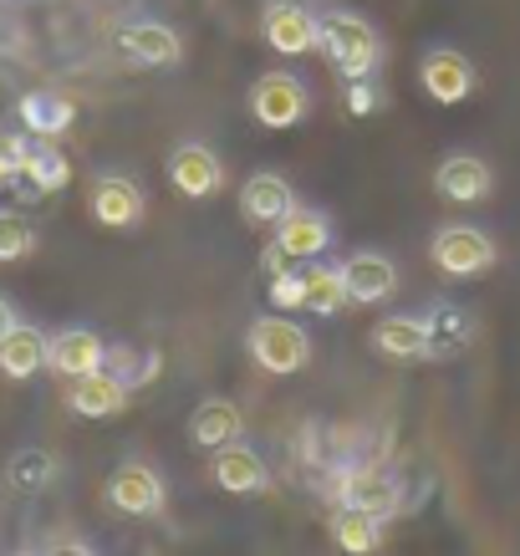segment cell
<instances>
[{"label":"cell","mask_w":520,"mask_h":556,"mask_svg":"<svg viewBox=\"0 0 520 556\" xmlns=\"http://www.w3.org/2000/svg\"><path fill=\"white\" fill-rule=\"evenodd\" d=\"M342 108H347L353 118H368V113H378V108H383V92L372 87V77H353V83H347V92H342Z\"/></svg>","instance_id":"cell-31"},{"label":"cell","mask_w":520,"mask_h":556,"mask_svg":"<svg viewBox=\"0 0 520 556\" xmlns=\"http://www.w3.org/2000/svg\"><path fill=\"white\" fill-rule=\"evenodd\" d=\"M118 51L128 62H138V67H179L185 62V41L164 21H123Z\"/></svg>","instance_id":"cell-11"},{"label":"cell","mask_w":520,"mask_h":556,"mask_svg":"<svg viewBox=\"0 0 520 556\" xmlns=\"http://www.w3.org/2000/svg\"><path fill=\"white\" fill-rule=\"evenodd\" d=\"M261 266H266V276H276V270H286V266H291V255H286L281 245H276V240H270V245H266V255H261Z\"/></svg>","instance_id":"cell-33"},{"label":"cell","mask_w":520,"mask_h":556,"mask_svg":"<svg viewBox=\"0 0 520 556\" xmlns=\"http://www.w3.org/2000/svg\"><path fill=\"white\" fill-rule=\"evenodd\" d=\"M245 353H251L266 372H276V378H291V372L306 368V357H312V338H306L302 321L261 317V321H251V332H245Z\"/></svg>","instance_id":"cell-2"},{"label":"cell","mask_w":520,"mask_h":556,"mask_svg":"<svg viewBox=\"0 0 520 556\" xmlns=\"http://www.w3.org/2000/svg\"><path fill=\"white\" fill-rule=\"evenodd\" d=\"M245 419H240L236 404H225V399H210V404L194 408V419H189V439H194V450H225V444H236Z\"/></svg>","instance_id":"cell-23"},{"label":"cell","mask_w":520,"mask_h":556,"mask_svg":"<svg viewBox=\"0 0 520 556\" xmlns=\"http://www.w3.org/2000/svg\"><path fill=\"white\" fill-rule=\"evenodd\" d=\"M332 541L342 546V552L368 556V552H378V546H383V521H378V516H368V510L337 506V516H332Z\"/></svg>","instance_id":"cell-25"},{"label":"cell","mask_w":520,"mask_h":556,"mask_svg":"<svg viewBox=\"0 0 520 556\" xmlns=\"http://www.w3.org/2000/svg\"><path fill=\"white\" fill-rule=\"evenodd\" d=\"M72 179V159L51 138H36L31 149H26V159H21V169L11 185H21L26 194H56V189Z\"/></svg>","instance_id":"cell-20"},{"label":"cell","mask_w":520,"mask_h":556,"mask_svg":"<svg viewBox=\"0 0 520 556\" xmlns=\"http://www.w3.org/2000/svg\"><path fill=\"white\" fill-rule=\"evenodd\" d=\"M47 332L41 327H26V321H16L5 338H0V372L5 378H16V383H26V378H36V372L47 368Z\"/></svg>","instance_id":"cell-22"},{"label":"cell","mask_w":520,"mask_h":556,"mask_svg":"<svg viewBox=\"0 0 520 556\" xmlns=\"http://www.w3.org/2000/svg\"><path fill=\"white\" fill-rule=\"evenodd\" d=\"M419 83H423V92H429L439 108H454V102L474 98V87H480V72H474V62L465 56V51L434 47V51H423Z\"/></svg>","instance_id":"cell-7"},{"label":"cell","mask_w":520,"mask_h":556,"mask_svg":"<svg viewBox=\"0 0 520 556\" xmlns=\"http://www.w3.org/2000/svg\"><path fill=\"white\" fill-rule=\"evenodd\" d=\"M342 276H347V291H353L357 306H378L398 291V266L378 251H357L342 261Z\"/></svg>","instance_id":"cell-17"},{"label":"cell","mask_w":520,"mask_h":556,"mask_svg":"<svg viewBox=\"0 0 520 556\" xmlns=\"http://www.w3.org/2000/svg\"><path fill=\"white\" fill-rule=\"evenodd\" d=\"M306 87L291 77V72H266L261 83L251 87V118L261 123V128H276V134H286V128H296V123L306 118Z\"/></svg>","instance_id":"cell-6"},{"label":"cell","mask_w":520,"mask_h":556,"mask_svg":"<svg viewBox=\"0 0 520 556\" xmlns=\"http://www.w3.org/2000/svg\"><path fill=\"white\" fill-rule=\"evenodd\" d=\"M276 245H281L291 261H317V255L332 245V219L321 215V210L296 204L286 219H276Z\"/></svg>","instance_id":"cell-16"},{"label":"cell","mask_w":520,"mask_h":556,"mask_svg":"<svg viewBox=\"0 0 520 556\" xmlns=\"http://www.w3.org/2000/svg\"><path fill=\"white\" fill-rule=\"evenodd\" d=\"M41 552H92V541H83V536H51V541H41Z\"/></svg>","instance_id":"cell-32"},{"label":"cell","mask_w":520,"mask_h":556,"mask_svg":"<svg viewBox=\"0 0 520 556\" xmlns=\"http://www.w3.org/2000/svg\"><path fill=\"white\" fill-rule=\"evenodd\" d=\"M261 36L281 56H306V51H317V16L302 0H270L261 11Z\"/></svg>","instance_id":"cell-9"},{"label":"cell","mask_w":520,"mask_h":556,"mask_svg":"<svg viewBox=\"0 0 520 556\" xmlns=\"http://www.w3.org/2000/svg\"><path fill=\"white\" fill-rule=\"evenodd\" d=\"M429 255H434V266L444 270V276L470 281V276H485L500 251H495V240H490L480 225H444L434 236V245H429Z\"/></svg>","instance_id":"cell-3"},{"label":"cell","mask_w":520,"mask_h":556,"mask_svg":"<svg viewBox=\"0 0 520 556\" xmlns=\"http://www.w3.org/2000/svg\"><path fill=\"white\" fill-rule=\"evenodd\" d=\"M474 342V317L459 306H434L429 312V357H454Z\"/></svg>","instance_id":"cell-24"},{"label":"cell","mask_w":520,"mask_h":556,"mask_svg":"<svg viewBox=\"0 0 520 556\" xmlns=\"http://www.w3.org/2000/svg\"><path fill=\"white\" fill-rule=\"evenodd\" d=\"M51 480H56V455H51V450H21V455H11V465H5V485L21 490V495H36V490H47Z\"/></svg>","instance_id":"cell-27"},{"label":"cell","mask_w":520,"mask_h":556,"mask_svg":"<svg viewBox=\"0 0 520 556\" xmlns=\"http://www.w3.org/2000/svg\"><path fill=\"white\" fill-rule=\"evenodd\" d=\"M16 118L31 138H62L77 123V102L62 98V92H26L16 102Z\"/></svg>","instance_id":"cell-21"},{"label":"cell","mask_w":520,"mask_h":556,"mask_svg":"<svg viewBox=\"0 0 520 556\" xmlns=\"http://www.w3.org/2000/svg\"><path fill=\"white\" fill-rule=\"evenodd\" d=\"M128 393H134V388L123 383L113 368L67 378V408L77 414V419H113V414L128 408Z\"/></svg>","instance_id":"cell-12"},{"label":"cell","mask_w":520,"mask_h":556,"mask_svg":"<svg viewBox=\"0 0 520 556\" xmlns=\"http://www.w3.org/2000/svg\"><path fill=\"white\" fill-rule=\"evenodd\" d=\"M215 485L219 490H230V495H261V490L270 485V470H266V459L255 455L251 444H225V450H215Z\"/></svg>","instance_id":"cell-18"},{"label":"cell","mask_w":520,"mask_h":556,"mask_svg":"<svg viewBox=\"0 0 520 556\" xmlns=\"http://www.w3.org/2000/svg\"><path fill=\"white\" fill-rule=\"evenodd\" d=\"M434 189L449 204H480V200H490L495 174H490V164L480 153H449V159L434 169Z\"/></svg>","instance_id":"cell-14"},{"label":"cell","mask_w":520,"mask_h":556,"mask_svg":"<svg viewBox=\"0 0 520 556\" xmlns=\"http://www.w3.org/2000/svg\"><path fill=\"white\" fill-rule=\"evenodd\" d=\"M168 501L164 480H158V470L153 465H138V459H128V465H118L113 470V480H107V506L118 510V516H134V521H143V516H158Z\"/></svg>","instance_id":"cell-8"},{"label":"cell","mask_w":520,"mask_h":556,"mask_svg":"<svg viewBox=\"0 0 520 556\" xmlns=\"http://www.w3.org/2000/svg\"><path fill=\"white\" fill-rule=\"evenodd\" d=\"M332 501L337 506L368 510V516L388 521V516H398L403 490H398V480H393L388 470H378V465H353V470H342L332 480Z\"/></svg>","instance_id":"cell-4"},{"label":"cell","mask_w":520,"mask_h":556,"mask_svg":"<svg viewBox=\"0 0 520 556\" xmlns=\"http://www.w3.org/2000/svg\"><path fill=\"white\" fill-rule=\"evenodd\" d=\"M291 210H296V189L286 185L276 169H261L240 185V215L251 219V225H276Z\"/></svg>","instance_id":"cell-15"},{"label":"cell","mask_w":520,"mask_h":556,"mask_svg":"<svg viewBox=\"0 0 520 556\" xmlns=\"http://www.w3.org/2000/svg\"><path fill=\"white\" fill-rule=\"evenodd\" d=\"M353 302V291H347V276H342V266H312L306 270V306L317 312V317H337L342 306Z\"/></svg>","instance_id":"cell-26"},{"label":"cell","mask_w":520,"mask_h":556,"mask_svg":"<svg viewBox=\"0 0 520 556\" xmlns=\"http://www.w3.org/2000/svg\"><path fill=\"white\" fill-rule=\"evenodd\" d=\"M372 353L388 363H423L429 357V317H383L372 327Z\"/></svg>","instance_id":"cell-19"},{"label":"cell","mask_w":520,"mask_h":556,"mask_svg":"<svg viewBox=\"0 0 520 556\" xmlns=\"http://www.w3.org/2000/svg\"><path fill=\"white\" fill-rule=\"evenodd\" d=\"M107 363H113V372H118L128 388L153 383V378H158V368H164V363H158V353H134V348H107ZM107 363H102V368H107Z\"/></svg>","instance_id":"cell-29"},{"label":"cell","mask_w":520,"mask_h":556,"mask_svg":"<svg viewBox=\"0 0 520 556\" xmlns=\"http://www.w3.org/2000/svg\"><path fill=\"white\" fill-rule=\"evenodd\" d=\"M270 306L276 312H302L306 306V270H276L270 276Z\"/></svg>","instance_id":"cell-30"},{"label":"cell","mask_w":520,"mask_h":556,"mask_svg":"<svg viewBox=\"0 0 520 556\" xmlns=\"http://www.w3.org/2000/svg\"><path fill=\"white\" fill-rule=\"evenodd\" d=\"M87 204H92V219H98L102 230H134L138 219H143V210H149L138 179H128V174H98Z\"/></svg>","instance_id":"cell-10"},{"label":"cell","mask_w":520,"mask_h":556,"mask_svg":"<svg viewBox=\"0 0 520 556\" xmlns=\"http://www.w3.org/2000/svg\"><path fill=\"white\" fill-rule=\"evenodd\" d=\"M16 306H11V302H5V296H0V338H5V332H11V327H16Z\"/></svg>","instance_id":"cell-35"},{"label":"cell","mask_w":520,"mask_h":556,"mask_svg":"<svg viewBox=\"0 0 520 556\" xmlns=\"http://www.w3.org/2000/svg\"><path fill=\"white\" fill-rule=\"evenodd\" d=\"M317 51L332 62L347 83L353 77H372L383 62V41L357 11H321L317 16Z\"/></svg>","instance_id":"cell-1"},{"label":"cell","mask_w":520,"mask_h":556,"mask_svg":"<svg viewBox=\"0 0 520 556\" xmlns=\"http://www.w3.org/2000/svg\"><path fill=\"white\" fill-rule=\"evenodd\" d=\"M102 363H107V342L92 327H62L47 342V368L56 378H83V372H98Z\"/></svg>","instance_id":"cell-13"},{"label":"cell","mask_w":520,"mask_h":556,"mask_svg":"<svg viewBox=\"0 0 520 556\" xmlns=\"http://www.w3.org/2000/svg\"><path fill=\"white\" fill-rule=\"evenodd\" d=\"M16 179V159H11V149H5V134H0V189Z\"/></svg>","instance_id":"cell-34"},{"label":"cell","mask_w":520,"mask_h":556,"mask_svg":"<svg viewBox=\"0 0 520 556\" xmlns=\"http://www.w3.org/2000/svg\"><path fill=\"white\" fill-rule=\"evenodd\" d=\"M36 251V230L31 219L16 215V210H0V266H16Z\"/></svg>","instance_id":"cell-28"},{"label":"cell","mask_w":520,"mask_h":556,"mask_svg":"<svg viewBox=\"0 0 520 556\" xmlns=\"http://www.w3.org/2000/svg\"><path fill=\"white\" fill-rule=\"evenodd\" d=\"M168 185L179 189L185 200H215L219 189H225V164H219V153L210 143H174L168 153Z\"/></svg>","instance_id":"cell-5"}]
</instances>
